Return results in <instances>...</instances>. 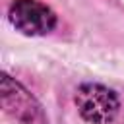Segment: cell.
<instances>
[{
  "label": "cell",
  "mask_w": 124,
  "mask_h": 124,
  "mask_svg": "<svg viewBox=\"0 0 124 124\" xmlns=\"http://www.w3.org/2000/svg\"><path fill=\"white\" fill-rule=\"evenodd\" d=\"M79 116L89 124H110L120 112V99L114 89L103 83H81L74 93Z\"/></svg>",
  "instance_id": "1"
},
{
  "label": "cell",
  "mask_w": 124,
  "mask_h": 124,
  "mask_svg": "<svg viewBox=\"0 0 124 124\" xmlns=\"http://www.w3.org/2000/svg\"><path fill=\"white\" fill-rule=\"evenodd\" d=\"M0 103L6 114H10L19 124H48V118L43 110V105L12 76H2L0 85Z\"/></svg>",
  "instance_id": "3"
},
{
  "label": "cell",
  "mask_w": 124,
  "mask_h": 124,
  "mask_svg": "<svg viewBox=\"0 0 124 124\" xmlns=\"http://www.w3.org/2000/svg\"><path fill=\"white\" fill-rule=\"evenodd\" d=\"M8 19L16 31L27 37L48 35L58 23L54 10L41 0H14L8 8Z\"/></svg>",
  "instance_id": "2"
}]
</instances>
